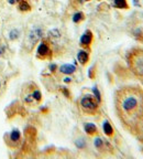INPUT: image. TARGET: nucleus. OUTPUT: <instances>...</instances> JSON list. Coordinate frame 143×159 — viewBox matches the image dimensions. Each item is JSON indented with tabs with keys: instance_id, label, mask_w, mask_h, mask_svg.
Masks as SVG:
<instances>
[{
	"instance_id": "23",
	"label": "nucleus",
	"mask_w": 143,
	"mask_h": 159,
	"mask_svg": "<svg viewBox=\"0 0 143 159\" xmlns=\"http://www.w3.org/2000/svg\"><path fill=\"white\" fill-rule=\"evenodd\" d=\"M65 82H71V79H68V77H67V79H65Z\"/></svg>"
},
{
	"instance_id": "18",
	"label": "nucleus",
	"mask_w": 143,
	"mask_h": 159,
	"mask_svg": "<svg viewBox=\"0 0 143 159\" xmlns=\"http://www.w3.org/2000/svg\"><path fill=\"white\" fill-rule=\"evenodd\" d=\"M102 145H104V142H102V139H101V138L95 139V146H96L97 148H101V147H102Z\"/></svg>"
},
{
	"instance_id": "19",
	"label": "nucleus",
	"mask_w": 143,
	"mask_h": 159,
	"mask_svg": "<svg viewBox=\"0 0 143 159\" xmlns=\"http://www.w3.org/2000/svg\"><path fill=\"white\" fill-rule=\"evenodd\" d=\"M71 5L74 8H78L80 5V0H71Z\"/></svg>"
},
{
	"instance_id": "14",
	"label": "nucleus",
	"mask_w": 143,
	"mask_h": 159,
	"mask_svg": "<svg viewBox=\"0 0 143 159\" xmlns=\"http://www.w3.org/2000/svg\"><path fill=\"white\" fill-rule=\"evenodd\" d=\"M85 19V16L83 12H80V11H78V12H76L74 16H73V21H74L75 23H79L81 22L83 20Z\"/></svg>"
},
{
	"instance_id": "22",
	"label": "nucleus",
	"mask_w": 143,
	"mask_h": 159,
	"mask_svg": "<svg viewBox=\"0 0 143 159\" xmlns=\"http://www.w3.org/2000/svg\"><path fill=\"white\" fill-rule=\"evenodd\" d=\"M56 69V66H55V65H51V70H55Z\"/></svg>"
},
{
	"instance_id": "16",
	"label": "nucleus",
	"mask_w": 143,
	"mask_h": 159,
	"mask_svg": "<svg viewBox=\"0 0 143 159\" xmlns=\"http://www.w3.org/2000/svg\"><path fill=\"white\" fill-rule=\"evenodd\" d=\"M18 37H19V31H18L17 29L11 30V32H10V39H11V40H15Z\"/></svg>"
},
{
	"instance_id": "13",
	"label": "nucleus",
	"mask_w": 143,
	"mask_h": 159,
	"mask_svg": "<svg viewBox=\"0 0 143 159\" xmlns=\"http://www.w3.org/2000/svg\"><path fill=\"white\" fill-rule=\"evenodd\" d=\"M115 7L118 9H128L129 5L127 2V0H115Z\"/></svg>"
},
{
	"instance_id": "1",
	"label": "nucleus",
	"mask_w": 143,
	"mask_h": 159,
	"mask_svg": "<svg viewBox=\"0 0 143 159\" xmlns=\"http://www.w3.org/2000/svg\"><path fill=\"white\" fill-rule=\"evenodd\" d=\"M115 106L120 122L127 129L134 133L143 114V91L140 87L126 86L115 95Z\"/></svg>"
},
{
	"instance_id": "2",
	"label": "nucleus",
	"mask_w": 143,
	"mask_h": 159,
	"mask_svg": "<svg viewBox=\"0 0 143 159\" xmlns=\"http://www.w3.org/2000/svg\"><path fill=\"white\" fill-rule=\"evenodd\" d=\"M129 67L138 76L143 77V49L131 51L128 55Z\"/></svg>"
},
{
	"instance_id": "5",
	"label": "nucleus",
	"mask_w": 143,
	"mask_h": 159,
	"mask_svg": "<svg viewBox=\"0 0 143 159\" xmlns=\"http://www.w3.org/2000/svg\"><path fill=\"white\" fill-rule=\"evenodd\" d=\"M42 37V31L40 29H33L31 30V32L28 34V39H29L30 43H31V49L34 45V43H37L40 40V38Z\"/></svg>"
},
{
	"instance_id": "3",
	"label": "nucleus",
	"mask_w": 143,
	"mask_h": 159,
	"mask_svg": "<svg viewBox=\"0 0 143 159\" xmlns=\"http://www.w3.org/2000/svg\"><path fill=\"white\" fill-rule=\"evenodd\" d=\"M80 107L85 113L94 115L98 111V104L91 96H85L80 99Z\"/></svg>"
},
{
	"instance_id": "15",
	"label": "nucleus",
	"mask_w": 143,
	"mask_h": 159,
	"mask_svg": "<svg viewBox=\"0 0 143 159\" xmlns=\"http://www.w3.org/2000/svg\"><path fill=\"white\" fill-rule=\"evenodd\" d=\"M134 133H139V134L143 135V114L141 116V118L139 119L138 124L136 126V129H134Z\"/></svg>"
},
{
	"instance_id": "7",
	"label": "nucleus",
	"mask_w": 143,
	"mask_h": 159,
	"mask_svg": "<svg viewBox=\"0 0 143 159\" xmlns=\"http://www.w3.org/2000/svg\"><path fill=\"white\" fill-rule=\"evenodd\" d=\"M77 59H78V61L80 62V64L85 65L87 62H88L89 60V54L86 52V51H84V50H81V51H79L78 54H77Z\"/></svg>"
},
{
	"instance_id": "11",
	"label": "nucleus",
	"mask_w": 143,
	"mask_h": 159,
	"mask_svg": "<svg viewBox=\"0 0 143 159\" xmlns=\"http://www.w3.org/2000/svg\"><path fill=\"white\" fill-rule=\"evenodd\" d=\"M102 128H104V133L107 136H112V134H114V128H112V126L110 125V123L105 122L104 125H102Z\"/></svg>"
},
{
	"instance_id": "17",
	"label": "nucleus",
	"mask_w": 143,
	"mask_h": 159,
	"mask_svg": "<svg viewBox=\"0 0 143 159\" xmlns=\"http://www.w3.org/2000/svg\"><path fill=\"white\" fill-rule=\"evenodd\" d=\"M32 97L34 99H37V101H41V97H42V95H41V92H40V91L35 89L34 92L32 93Z\"/></svg>"
},
{
	"instance_id": "6",
	"label": "nucleus",
	"mask_w": 143,
	"mask_h": 159,
	"mask_svg": "<svg viewBox=\"0 0 143 159\" xmlns=\"http://www.w3.org/2000/svg\"><path fill=\"white\" fill-rule=\"evenodd\" d=\"M93 42V32H91L90 30H87L85 31L84 34L81 35L80 38V44L83 47H89Z\"/></svg>"
},
{
	"instance_id": "8",
	"label": "nucleus",
	"mask_w": 143,
	"mask_h": 159,
	"mask_svg": "<svg viewBox=\"0 0 143 159\" xmlns=\"http://www.w3.org/2000/svg\"><path fill=\"white\" fill-rule=\"evenodd\" d=\"M75 70H76V67L74 66V65H71V64H64L61 66V69H59V71L62 73H64V74H72V73L75 72Z\"/></svg>"
},
{
	"instance_id": "12",
	"label": "nucleus",
	"mask_w": 143,
	"mask_h": 159,
	"mask_svg": "<svg viewBox=\"0 0 143 159\" xmlns=\"http://www.w3.org/2000/svg\"><path fill=\"white\" fill-rule=\"evenodd\" d=\"M19 10L22 11V12H27V11H30L31 10V6L29 5L27 0H22L19 2Z\"/></svg>"
},
{
	"instance_id": "20",
	"label": "nucleus",
	"mask_w": 143,
	"mask_h": 159,
	"mask_svg": "<svg viewBox=\"0 0 143 159\" xmlns=\"http://www.w3.org/2000/svg\"><path fill=\"white\" fill-rule=\"evenodd\" d=\"M93 91H94V94H95V96L97 97V101H100V94H99V92H98V89H97V87H94V89H93Z\"/></svg>"
},
{
	"instance_id": "24",
	"label": "nucleus",
	"mask_w": 143,
	"mask_h": 159,
	"mask_svg": "<svg viewBox=\"0 0 143 159\" xmlns=\"http://www.w3.org/2000/svg\"><path fill=\"white\" fill-rule=\"evenodd\" d=\"M85 1H89V0H85Z\"/></svg>"
},
{
	"instance_id": "21",
	"label": "nucleus",
	"mask_w": 143,
	"mask_h": 159,
	"mask_svg": "<svg viewBox=\"0 0 143 159\" xmlns=\"http://www.w3.org/2000/svg\"><path fill=\"white\" fill-rule=\"evenodd\" d=\"M20 1H22V0H9L10 3H19Z\"/></svg>"
},
{
	"instance_id": "9",
	"label": "nucleus",
	"mask_w": 143,
	"mask_h": 159,
	"mask_svg": "<svg viewBox=\"0 0 143 159\" xmlns=\"http://www.w3.org/2000/svg\"><path fill=\"white\" fill-rule=\"evenodd\" d=\"M85 132L88 135H95L97 134V127L94 124H91V123H87L85 125Z\"/></svg>"
},
{
	"instance_id": "10",
	"label": "nucleus",
	"mask_w": 143,
	"mask_h": 159,
	"mask_svg": "<svg viewBox=\"0 0 143 159\" xmlns=\"http://www.w3.org/2000/svg\"><path fill=\"white\" fill-rule=\"evenodd\" d=\"M9 140L12 143H18L20 140V132L18 130V129H15V130H12V132L10 133L9 135Z\"/></svg>"
},
{
	"instance_id": "4",
	"label": "nucleus",
	"mask_w": 143,
	"mask_h": 159,
	"mask_svg": "<svg viewBox=\"0 0 143 159\" xmlns=\"http://www.w3.org/2000/svg\"><path fill=\"white\" fill-rule=\"evenodd\" d=\"M37 57H39V59L46 60L52 57V50H51V48H50L49 43H47L46 41H42V42L40 43L39 47H37Z\"/></svg>"
}]
</instances>
